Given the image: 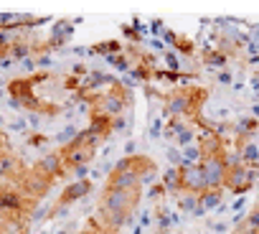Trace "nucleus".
<instances>
[{
	"label": "nucleus",
	"instance_id": "nucleus-1",
	"mask_svg": "<svg viewBox=\"0 0 259 234\" xmlns=\"http://www.w3.org/2000/svg\"><path fill=\"white\" fill-rule=\"evenodd\" d=\"M143 199V186L135 188H102L97 204V221L104 226L107 234H119V229L135 224V211Z\"/></svg>",
	"mask_w": 259,
	"mask_h": 234
},
{
	"label": "nucleus",
	"instance_id": "nucleus-2",
	"mask_svg": "<svg viewBox=\"0 0 259 234\" xmlns=\"http://www.w3.org/2000/svg\"><path fill=\"white\" fill-rule=\"evenodd\" d=\"M145 94L153 99H163V120L165 117H181V120H191V125L201 120V107L208 99V89L196 84L178 87L170 92H158L150 84H145Z\"/></svg>",
	"mask_w": 259,
	"mask_h": 234
},
{
	"label": "nucleus",
	"instance_id": "nucleus-3",
	"mask_svg": "<svg viewBox=\"0 0 259 234\" xmlns=\"http://www.w3.org/2000/svg\"><path fill=\"white\" fill-rule=\"evenodd\" d=\"M155 178H158V163L150 155L135 153V155H124L114 163L104 186H109V188H135L143 183L153 186Z\"/></svg>",
	"mask_w": 259,
	"mask_h": 234
},
{
	"label": "nucleus",
	"instance_id": "nucleus-4",
	"mask_svg": "<svg viewBox=\"0 0 259 234\" xmlns=\"http://www.w3.org/2000/svg\"><path fill=\"white\" fill-rule=\"evenodd\" d=\"M99 145H102V143H99L97 138H92L87 128L79 130V135H76L69 145H61V148H59V158H61L66 173L71 176L74 171H79V168H84V166H92V161H94Z\"/></svg>",
	"mask_w": 259,
	"mask_h": 234
},
{
	"label": "nucleus",
	"instance_id": "nucleus-5",
	"mask_svg": "<svg viewBox=\"0 0 259 234\" xmlns=\"http://www.w3.org/2000/svg\"><path fill=\"white\" fill-rule=\"evenodd\" d=\"M133 109V92H130L119 79L107 89V92H97L89 97V112H99V114H107V117H119L124 114V109Z\"/></svg>",
	"mask_w": 259,
	"mask_h": 234
},
{
	"label": "nucleus",
	"instance_id": "nucleus-6",
	"mask_svg": "<svg viewBox=\"0 0 259 234\" xmlns=\"http://www.w3.org/2000/svg\"><path fill=\"white\" fill-rule=\"evenodd\" d=\"M94 191V181L92 178H79V181H69V186L61 191V196H59V201L49 209V221L51 219H59V216H64L66 211H69V206H74L76 201H81V199H87L89 193Z\"/></svg>",
	"mask_w": 259,
	"mask_h": 234
},
{
	"label": "nucleus",
	"instance_id": "nucleus-7",
	"mask_svg": "<svg viewBox=\"0 0 259 234\" xmlns=\"http://www.w3.org/2000/svg\"><path fill=\"white\" fill-rule=\"evenodd\" d=\"M38 209V201L28 199L16 183H0V211H18L31 219V214Z\"/></svg>",
	"mask_w": 259,
	"mask_h": 234
},
{
	"label": "nucleus",
	"instance_id": "nucleus-8",
	"mask_svg": "<svg viewBox=\"0 0 259 234\" xmlns=\"http://www.w3.org/2000/svg\"><path fill=\"white\" fill-rule=\"evenodd\" d=\"M256 183H259V171L246 168L244 163H236V166H231L229 173H226L224 191H229L231 196H246Z\"/></svg>",
	"mask_w": 259,
	"mask_h": 234
},
{
	"label": "nucleus",
	"instance_id": "nucleus-9",
	"mask_svg": "<svg viewBox=\"0 0 259 234\" xmlns=\"http://www.w3.org/2000/svg\"><path fill=\"white\" fill-rule=\"evenodd\" d=\"M54 178H49V176H44L36 166H28L26 168V173H23V178L16 183L28 199H33V201H41V199H46L49 196V191L54 188Z\"/></svg>",
	"mask_w": 259,
	"mask_h": 234
},
{
	"label": "nucleus",
	"instance_id": "nucleus-10",
	"mask_svg": "<svg viewBox=\"0 0 259 234\" xmlns=\"http://www.w3.org/2000/svg\"><path fill=\"white\" fill-rule=\"evenodd\" d=\"M201 173L206 181V188H224L226 183V173H229V150L221 155H211V158H201Z\"/></svg>",
	"mask_w": 259,
	"mask_h": 234
},
{
	"label": "nucleus",
	"instance_id": "nucleus-11",
	"mask_svg": "<svg viewBox=\"0 0 259 234\" xmlns=\"http://www.w3.org/2000/svg\"><path fill=\"white\" fill-rule=\"evenodd\" d=\"M26 168H28V166H26L23 158H18L16 153H11V150L0 153V176H3V181H8V183H18V181L23 178Z\"/></svg>",
	"mask_w": 259,
	"mask_h": 234
},
{
	"label": "nucleus",
	"instance_id": "nucleus-12",
	"mask_svg": "<svg viewBox=\"0 0 259 234\" xmlns=\"http://www.w3.org/2000/svg\"><path fill=\"white\" fill-rule=\"evenodd\" d=\"M33 166H36L44 176H49V178H54V181L69 178V173H66V168H64L61 158H59V150H54V153H49V155H41Z\"/></svg>",
	"mask_w": 259,
	"mask_h": 234
},
{
	"label": "nucleus",
	"instance_id": "nucleus-13",
	"mask_svg": "<svg viewBox=\"0 0 259 234\" xmlns=\"http://www.w3.org/2000/svg\"><path fill=\"white\" fill-rule=\"evenodd\" d=\"M181 176H183V193H193V196H201L206 193V181H203V173H201V166H191V168H181Z\"/></svg>",
	"mask_w": 259,
	"mask_h": 234
},
{
	"label": "nucleus",
	"instance_id": "nucleus-14",
	"mask_svg": "<svg viewBox=\"0 0 259 234\" xmlns=\"http://www.w3.org/2000/svg\"><path fill=\"white\" fill-rule=\"evenodd\" d=\"M89 135L92 138H97L99 143H104V140H109V135L114 133V128H112V117H107V114H99V112H89Z\"/></svg>",
	"mask_w": 259,
	"mask_h": 234
},
{
	"label": "nucleus",
	"instance_id": "nucleus-15",
	"mask_svg": "<svg viewBox=\"0 0 259 234\" xmlns=\"http://www.w3.org/2000/svg\"><path fill=\"white\" fill-rule=\"evenodd\" d=\"M229 56L224 54V51H219L216 46H203L201 49V64L206 66V69H213V71H224L226 66H229Z\"/></svg>",
	"mask_w": 259,
	"mask_h": 234
},
{
	"label": "nucleus",
	"instance_id": "nucleus-16",
	"mask_svg": "<svg viewBox=\"0 0 259 234\" xmlns=\"http://www.w3.org/2000/svg\"><path fill=\"white\" fill-rule=\"evenodd\" d=\"M160 183L165 186L168 196H183V176H181V166H168V171L160 176Z\"/></svg>",
	"mask_w": 259,
	"mask_h": 234
},
{
	"label": "nucleus",
	"instance_id": "nucleus-17",
	"mask_svg": "<svg viewBox=\"0 0 259 234\" xmlns=\"http://www.w3.org/2000/svg\"><path fill=\"white\" fill-rule=\"evenodd\" d=\"M74 21H69V18H59V21H54L51 23V28H49V38L51 41H56V44H61V46H66V41L74 36Z\"/></svg>",
	"mask_w": 259,
	"mask_h": 234
},
{
	"label": "nucleus",
	"instance_id": "nucleus-18",
	"mask_svg": "<svg viewBox=\"0 0 259 234\" xmlns=\"http://www.w3.org/2000/svg\"><path fill=\"white\" fill-rule=\"evenodd\" d=\"M153 221L158 224V231L155 234H168L170 231V226H176L181 219H178V214H173V211H168V206H155V211H153Z\"/></svg>",
	"mask_w": 259,
	"mask_h": 234
},
{
	"label": "nucleus",
	"instance_id": "nucleus-19",
	"mask_svg": "<svg viewBox=\"0 0 259 234\" xmlns=\"http://www.w3.org/2000/svg\"><path fill=\"white\" fill-rule=\"evenodd\" d=\"M117 54H122V44L117 38H107V41H99V44L89 46V56L109 59V56H117Z\"/></svg>",
	"mask_w": 259,
	"mask_h": 234
},
{
	"label": "nucleus",
	"instance_id": "nucleus-20",
	"mask_svg": "<svg viewBox=\"0 0 259 234\" xmlns=\"http://www.w3.org/2000/svg\"><path fill=\"white\" fill-rule=\"evenodd\" d=\"M236 153H239V161H241L246 168L259 171V145H256L254 140H249V143L239 145V148H236Z\"/></svg>",
	"mask_w": 259,
	"mask_h": 234
},
{
	"label": "nucleus",
	"instance_id": "nucleus-21",
	"mask_svg": "<svg viewBox=\"0 0 259 234\" xmlns=\"http://www.w3.org/2000/svg\"><path fill=\"white\" fill-rule=\"evenodd\" d=\"M178 209H181L183 214H191V216H203V214H206L203 206H201V201H198V196H193V193L178 196Z\"/></svg>",
	"mask_w": 259,
	"mask_h": 234
},
{
	"label": "nucleus",
	"instance_id": "nucleus-22",
	"mask_svg": "<svg viewBox=\"0 0 259 234\" xmlns=\"http://www.w3.org/2000/svg\"><path fill=\"white\" fill-rule=\"evenodd\" d=\"M221 199H224V188H208L206 193L198 196V201H201V206H203L206 214L213 211V209H219L221 206Z\"/></svg>",
	"mask_w": 259,
	"mask_h": 234
},
{
	"label": "nucleus",
	"instance_id": "nucleus-23",
	"mask_svg": "<svg viewBox=\"0 0 259 234\" xmlns=\"http://www.w3.org/2000/svg\"><path fill=\"white\" fill-rule=\"evenodd\" d=\"M191 123L188 120H181V117H170V120H165V128H163V138L165 140H176Z\"/></svg>",
	"mask_w": 259,
	"mask_h": 234
},
{
	"label": "nucleus",
	"instance_id": "nucleus-24",
	"mask_svg": "<svg viewBox=\"0 0 259 234\" xmlns=\"http://www.w3.org/2000/svg\"><path fill=\"white\" fill-rule=\"evenodd\" d=\"M119 33H122V38L130 41V46H140L143 41H148V36H143L138 28H133L130 23H119Z\"/></svg>",
	"mask_w": 259,
	"mask_h": 234
},
{
	"label": "nucleus",
	"instance_id": "nucleus-25",
	"mask_svg": "<svg viewBox=\"0 0 259 234\" xmlns=\"http://www.w3.org/2000/svg\"><path fill=\"white\" fill-rule=\"evenodd\" d=\"M163 64H165L168 71H176V74L183 71V59H181L173 49H165V54H163Z\"/></svg>",
	"mask_w": 259,
	"mask_h": 234
},
{
	"label": "nucleus",
	"instance_id": "nucleus-26",
	"mask_svg": "<svg viewBox=\"0 0 259 234\" xmlns=\"http://www.w3.org/2000/svg\"><path fill=\"white\" fill-rule=\"evenodd\" d=\"M112 69H117V71H127L130 74V69H133V61H130V56L122 51V54H117V56H109V59H104Z\"/></svg>",
	"mask_w": 259,
	"mask_h": 234
},
{
	"label": "nucleus",
	"instance_id": "nucleus-27",
	"mask_svg": "<svg viewBox=\"0 0 259 234\" xmlns=\"http://www.w3.org/2000/svg\"><path fill=\"white\" fill-rule=\"evenodd\" d=\"M196 138H198V135H196V125H188V128L176 138V148H178V150H183V148L193 145V143H196Z\"/></svg>",
	"mask_w": 259,
	"mask_h": 234
},
{
	"label": "nucleus",
	"instance_id": "nucleus-28",
	"mask_svg": "<svg viewBox=\"0 0 259 234\" xmlns=\"http://www.w3.org/2000/svg\"><path fill=\"white\" fill-rule=\"evenodd\" d=\"M76 135H79V130H76L74 125H66V128H61V130L54 135V140H56L59 145H69V143H71Z\"/></svg>",
	"mask_w": 259,
	"mask_h": 234
},
{
	"label": "nucleus",
	"instance_id": "nucleus-29",
	"mask_svg": "<svg viewBox=\"0 0 259 234\" xmlns=\"http://www.w3.org/2000/svg\"><path fill=\"white\" fill-rule=\"evenodd\" d=\"M26 145L28 148H44V145H49V135H44V133H28L26 135Z\"/></svg>",
	"mask_w": 259,
	"mask_h": 234
},
{
	"label": "nucleus",
	"instance_id": "nucleus-30",
	"mask_svg": "<svg viewBox=\"0 0 259 234\" xmlns=\"http://www.w3.org/2000/svg\"><path fill=\"white\" fill-rule=\"evenodd\" d=\"M61 89H64V92H74V94H76V92L81 89V79H79V76H74V74H66V76H64V82H61Z\"/></svg>",
	"mask_w": 259,
	"mask_h": 234
},
{
	"label": "nucleus",
	"instance_id": "nucleus-31",
	"mask_svg": "<svg viewBox=\"0 0 259 234\" xmlns=\"http://www.w3.org/2000/svg\"><path fill=\"white\" fill-rule=\"evenodd\" d=\"M148 196H150V201H163V199L168 196V191H165V186H163L160 181H155V183L150 186V191H148Z\"/></svg>",
	"mask_w": 259,
	"mask_h": 234
},
{
	"label": "nucleus",
	"instance_id": "nucleus-32",
	"mask_svg": "<svg viewBox=\"0 0 259 234\" xmlns=\"http://www.w3.org/2000/svg\"><path fill=\"white\" fill-rule=\"evenodd\" d=\"M163 128H165V120H163V117H158V120H153V125L148 128V135L153 140H158V138H163Z\"/></svg>",
	"mask_w": 259,
	"mask_h": 234
},
{
	"label": "nucleus",
	"instance_id": "nucleus-33",
	"mask_svg": "<svg viewBox=\"0 0 259 234\" xmlns=\"http://www.w3.org/2000/svg\"><path fill=\"white\" fill-rule=\"evenodd\" d=\"M165 23L160 21V18H155V21H150V26H148V31H150V38H160L163 33H165Z\"/></svg>",
	"mask_w": 259,
	"mask_h": 234
},
{
	"label": "nucleus",
	"instance_id": "nucleus-34",
	"mask_svg": "<svg viewBox=\"0 0 259 234\" xmlns=\"http://www.w3.org/2000/svg\"><path fill=\"white\" fill-rule=\"evenodd\" d=\"M44 219H49V206H41L38 204V209L31 214V221H44Z\"/></svg>",
	"mask_w": 259,
	"mask_h": 234
},
{
	"label": "nucleus",
	"instance_id": "nucleus-35",
	"mask_svg": "<svg viewBox=\"0 0 259 234\" xmlns=\"http://www.w3.org/2000/svg\"><path fill=\"white\" fill-rule=\"evenodd\" d=\"M206 226L213 229V231H219V234H224V231L231 229V224H226V221H206Z\"/></svg>",
	"mask_w": 259,
	"mask_h": 234
},
{
	"label": "nucleus",
	"instance_id": "nucleus-36",
	"mask_svg": "<svg viewBox=\"0 0 259 234\" xmlns=\"http://www.w3.org/2000/svg\"><path fill=\"white\" fill-rule=\"evenodd\" d=\"M71 74L79 76V79H84V76L89 74V66H87V64H74V66H71Z\"/></svg>",
	"mask_w": 259,
	"mask_h": 234
},
{
	"label": "nucleus",
	"instance_id": "nucleus-37",
	"mask_svg": "<svg viewBox=\"0 0 259 234\" xmlns=\"http://www.w3.org/2000/svg\"><path fill=\"white\" fill-rule=\"evenodd\" d=\"M168 161H170V166H181V150L178 148H168Z\"/></svg>",
	"mask_w": 259,
	"mask_h": 234
},
{
	"label": "nucleus",
	"instance_id": "nucleus-38",
	"mask_svg": "<svg viewBox=\"0 0 259 234\" xmlns=\"http://www.w3.org/2000/svg\"><path fill=\"white\" fill-rule=\"evenodd\" d=\"M112 128H114V133H117V130H124V128H127V117H124V114L114 117V120H112Z\"/></svg>",
	"mask_w": 259,
	"mask_h": 234
},
{
	"label": "nucleus",
	"instance_id": "nucleus-39",
	"mask_svg": "<svg viewBox=\"0 0 259 234\" xmlns=\"http://www.w3.org/2000/svg\"><path fill=\"white\" fill-rule=\"evenodd\" d=\"M138 224H140L143 229L153 226V214H150V211H143V214H140V221H138Z\"/></svg>",
	"mask_w": 259,
	"mask_h": 234
},
{
	"label": "nucleus",
	"instance_id": "nucleus-40",
	"mask_svg": "<svg viewBox=\"0 0 259 234\" xmlns=\"http://www.w3.org/2000/svg\"><path fill=\"white\" fill-rule=\"evenodd\" d=\"M51 64H54L51 54H44V56H38V59H36V66H41V69H46V66H51Z\"/></svg>",
	"mask_w": 259,
	"mask_h": 234
},
{
	"label": "nucleus",
	"instance_id": "nucleus-41",
	"mask_svg": "<svg viewBox=\"0 0 259 234\" xmlns=\"http://www.w3.org/2000/svg\"><path fill=\"white\" fill-rule=\"evenodd\" d=\"M244 206H246V196H236V201L231 204V211H234V214H239Z\"/></svg>",
	"mask_w": 259,
	"mask_h": 234
},
{
	"label": "nucleus",
	"instance_id": "nucleus-42",
	"mask_svg": "<svg viewBox=\"0 0 259 234\" xmlns=\"http://www.w3.org/2000/svg\"><path fill=\"white\" fill-rule=\"evenodd\" d=\"M148 44H150V49H155V51L165 54V44H163L160 38H148Z\"/></svg>",
	"mask_w": 259,
	"mask_h": 234
},
{
	"label": "nucleus",
	"instance_id": "nucleus-43",
	"mask_svg": "<svg viewBox=\"0 0 259 234\" xmlns=\"http://www.w3.org/2000/svg\"><path fill=\"white\" fill-rule=\"evenodd\" d=\"M8 128H11V130H18V133H23V130L28 128V120H13Z\"/></svg>",
	"mask_w": 259,
	"mask_h": 234
},
{
	"label": "nucleus",
	"instance_id": "nucleus-44",
	"mask_svg": "<svg viewBox=\"0 0 259 234\" xmlns=\"http://www.w3.org/2000/svg\"><path fill=\"white\" fill-rule=\"evenodd\" d=\"M6 150H11V145H8V135H6V130L0 128V153H6Z\"/></svg>",
	"mask_w": 259,
	"mask_h": 234
},
{
	"label": "nucleus",
	"instance_id": "nucleus-45",
	"mask_svg": "<svg viewBox=\"0 0 259 234\" xmlns=\"http://www.w3.org/2000/svg\"><path fill=\"white\" fill-rule=\"evenodd\" d=\"M219 82H221V84H231V82H234V74L224 69V71H219Z\"/></svg>",
	"mask_w": 259,
	"mask_h": 234
},
{
	"label": "nucleus",
	"instance_id": "nucleus-46",
	"mask_svg": "<svg viewBox=\"0 0 259 234\" xmlns=\"http://www.w3.org/2000/svg\"><path fill=\"white\" fill-rule=\"evenodd\" d=\"M135 148H138L135 140H127V143H124V155H135Z\"/></svg>",
	"mask_w": 259,
	"mask_h": 234
},
{
	"label": "nucleus",
	"instance_id": "nucleus-47",
	"mask_svg": "<svg viewBox=\"0 0 259 234\" xmlns=\"http://www.w3.org/2000/svg\"><path fill=\"white\" fill-rule=\"evenodd\" d=\"M21 66H23L26 71H33V69H36V59H26V61H21Z\"/></svg>",
	"mask_w": 259,
	"mask_h": 234
},
{
	"label": "nucleus",
	"instance_id": "nucleus-48",
	"mask_svg": "<svg viewBox=\"0 0 259 234\" xmlns=\"http://www.w3.org/2000/svg\"><path fill=\"white\" fill-rule=\"evenodd\" d=\"M13 64H16V61H13V59H11V56H8V59H3V64H0V66H3V69H11V66H13Z\"/></svg>",
	"mask_w": 259,
	"mask_h": 234
},
{
	"label": "nucleus",
	"instance_id": "nucleus-49",
	"mask_svg": "<svg viewBox=\"0 0 259 234\" xmlns=\"http://www.w3.org/2000/svg\"><path fill=\"white\" fill-rule=\"evenodd\" d=\"M251 117H256V120H259V102L251 104Z\"/></svg>",
	"mask_w": 259,
	"mask_h": 234
},
{
	"label": "nucleus",
	"instance_id": "nucleus-50",
	"mask_svg": "<svg viewBox=\"0 0 259 234\" xmlns=\"http://www.w3.org/2000/svg\"><path fill=\"white\" fill-rule=\"evenodd\" d=\"M56 234H76V231H74V229H71V226H61V229H59V231H56Z\"/></svg>",
	"mask_w": 259,
	"mask_h": 234
},
{
	"label": "nucleus",
	"instance_id": "nucleus-51",
	"mask_svg": "<svg viewBox=\"0 0 259 234\" xmlns=\"http://www.w3.org/2000/svg\"><path fill=\"white\" fill-rule=\"evenodd\" d=\"M143 231H145V229H143L140 224H135V226H133V234H143Z\"/></svg>",
	"mask_w": 259,
	"mask_h": 234
},
{
	"label": "nucleus",
	"instance_id": "nucleus-52",
	"mask_svg": "<svg viewBox=\"0 0 259 234\" xmlns=\"http://www.w3.org/2000/svg\"><path fill=\"white\" fill-rule=\"evenodd\" d=\"M0 97H6V92H3V89H0Z\"/></svg>",
	"mask_w": 259,
	"mask_h": 234
},
{
	"label": "nucleus",
	"instance_id": "nucleus-53",
	"mask_svg": "<svg viewBox=\"0 0 259 234\" xmlns=\"http://www.w3.org/2000/svg\"><path fill=\"white\" fill-rule=\"evenodd\" d=\"M38 234H49V231H38Z\"/></svg>",
	"mask_w": 259,
	"mask_h": 234
}]
</instances>
